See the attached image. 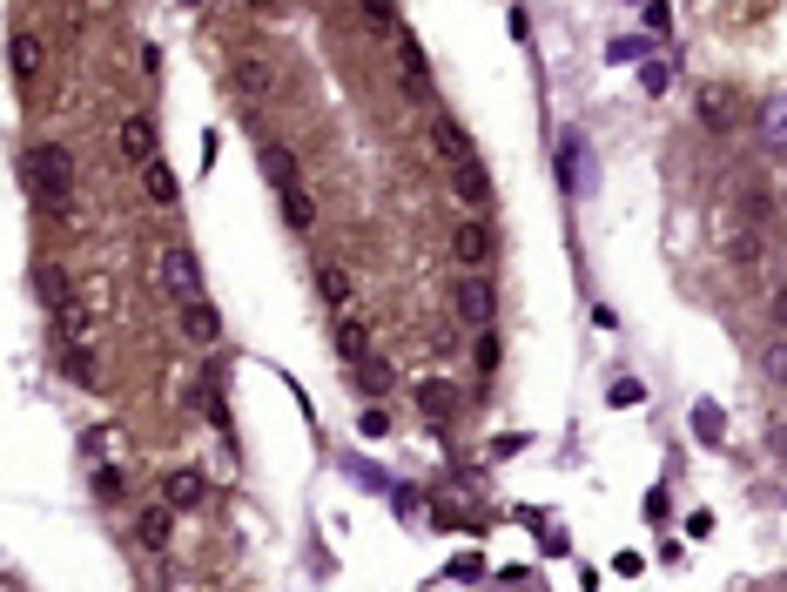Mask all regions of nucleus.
I'll return each mask as SVG.
<instances>
[{
	"label": "nucleus",
	"mask_w": 787,
	"mask_h": 592,
	"mask_svg": "<svg viewBox=\"0 0 787 592\" xmlns=\"http://www.w3.org/2000/svg\"><path fill=\"white\" fill-rule=\"evenodd\" d=\"M55 330H61L74 350H82V343L95 337V303H88V297H68V303H55Z\"/></svg>",
	"instance_id": "nucleus-6"
},
{
	"label": "nucleus",
	"mask_w": 787,
	"mask_h": 592,
	"mask_svg": "<svg viewBox=\"0 0 787 592\" xmlns=\"http://www.w3.org/2000/svg\"><path fill=\"white\" fill-rule=\"evenodd\" d=\"M479 371H498V337L479 330Z\"/></svg>",
	"instance_id": "nucleus-22"
},
{
	"label": "nucleus",
	"mask_w": 787,
	"mask_h": 592,
	"mask_svg": "<svg viewBox=\"0 0 787 592\" xmlns=\"http://www.w3.org/2000/svg\"><path fill=\"white\" fill-rule=\"evenodd\" d=\"M451 189H458V203H464V209H485V195H492V182H485V169H479V162L451 169Z\"/></svg>",
	"instance_id": "nucleus-15"
},
{
	"label": "nucleus",
	"mask_w": 787,
	"mask_h": 592,
	"mask_svg": "<svg viewBox=\"0 0 787 592\" xmlns=\"http://www.w3.org/2000/svg\"><path fill=\"white\" fill-rule=\"evenodd\" d=\"M155 283H162V297H175V303H203V263H195V250L169 243L155 256Z\"/></svg>",
	"instance_id": "nucleus-3"
},
{
	"label": "nucleus",
	"mask_w": 787,
	"mask_h": 592,
	"mask_svg": "<svg viewBox=\"0 0 787 592\" xmlns=\"http://www.w3.org/2000/svg\"><path fill=\"white\" fill-rule=\"evenodd\" d=\"M122 155H129V162H155V122H148V114H129V122H122Z\"/></svg>",
	"instance_id": "nucleus-12"
},
{
	"label": "nucleus",
	"mask_w": 787,
	"mask_h": 592,
	"mask_svg": "<svg viewBox=\"0 0 787 592\" xmlns=\"http://www.w3.org/2000/svg\"><path fill=\"white\" fill-rule=\"evenodd\" d=\"M8 61H14V82H34V74H41V41H34L27 27H14V41H8Z\"/></svg>",
	"instance_id": "nucleus-14"
},
{
	"label": "nucleus",
	"mask_w": 787,
	"mask_h": 592,
	"mask_svg": "<svg viewBox=\"0 0 787 592\" xmlns=\"http://www.w3.org/2000/svg\"><path fill=\"white\" fill-rule=\"evenodd\" d=\"M27 189H34V203H41V209L68 216V209H74V203H68V189H74V155H68L61 142L27 148Z\"/></svg>",
	"instance_id": "nucleus-2"
},
{
	"label": "nucleus",
	"mask_w": 787,
	"mask_h": 592,
	"mask_svg": "<svg viewBox=\"0 0 787 592\" xmlns=\"http://www.w3.org/2000/svg\"><path fill=\"white\" fill-rule=\"evenodd\" d=\"M774 324L787 330V290H774Z\"/></svg>",
	"instance_id": "nucleus-27"
},
{
	"label": "nucleus",
	"mask_w": 787,
	"mask_h": 592,
	"mask_svg": "<svg viewBox=\"0 0 787 592\" xmlns=\"http://www.w3.org/2000/svg\"><path fill=\"white\" fill-rule=\"evenodd\" d=\"M203 498H209L203 471H169V479H162V505H175V511H195Z\"/></svg>",
	"instance_id": "nucleus-8"
},
{
	"label": "nucleus",
	"mask_w": 787,
	"mask_h": 592,
	"mask_svg": "<svg viewBox=\"0 0 787 592\" xmlns=\"http://www.w3.org/2000/svg\"><path fill=\"white\" fill-rule=\"evenodd\" d=\"M417 404H424L431 418H451V404H458V398H451V384H417Z\"/></svg>",
	"instance_id": "nucleus-19"
},
{
	"label": "nucleus",
	"mask_w": 787,
	"mask_h": 592,
	"mask_svg": "<svg viewBox=\"0 0 787 592\" xmlns=\"http://www.w3.org/2000/svg\"><path fill=\"white\" fill-rule=\"evenodd\" d=\"M431 142H438V155L451 169H464L471 162V135H464V122H451V114H438V129H431Z\"/></svg>",
	"instance_id": "nucleus-11"
},
{
	"label": "nucleus",
	"mask_w": 787,
	"mask_h": 592,
	"mask_svg": "<svg viewBox=\"0 0 787 592\" xmlns=\"http://www.w3.org/2000/svg\"><path fill=\"white\" fill-rule=\"evenodd\" d=\"M734 263H761V235H740V243H734Z\"/></svg>",
	"instance_id": "nucleus-25"
},
{
	"label": "nucleus",
	"mask_w": 787,
	"mask_h": 592,
	"mask_svg": "<svg viewBox=\"0 0 787 592\" xmlns=\"http://www.w3.org/2000/svg\"><path fill=\"white\" fill-rule=\"evenodd\" d=\"M68 377H74V384H95V364L82 358V350H68Z\"/></svg>",
	"instance_id": "nucleus-23"
},
{
	"label": "nucleus",
	"mask_w": 787,
	"mask_h": 592,
	"mask_svg": "<svg viewBox=\"0 0 787 592\" xmlns=\"http://www.w3.org/2000/svg\"><path fill=\"white\" fill-rule=\"evenodd\" d=\"M169 532H175V505H148L142 519H135V539H142V545H155V552L169 545Z\"/></svg>",
	"instance_id": "nucleus-13"
},
{
	"label": "nucleus",
	"mask_w": 787,
	"mask_h": 592,
	"mask_svg": "<svg viewBox=\"0 0 787 592\" xmlns=\"http://www.w3.org/2000/svg\"><path fill=\"white\" fill-rule=\"evenodd\" d=\"M142 189H148V203H162V209H169L175 195H182V189H175V176H169V162H162V155H155V162H142Z\"/></svg>",
	"instance_id": "nucleus-16"
},
{
	"label": "nucleus",
	"mask_w": 787,
	"mask_h": 592,
	"mask_svg": "<svg viewBox=\"0 0 787 592\" xmlns=\"http://www.w3.org/2000/svg\"><path fill=\"white\" fill-rule=\"evenodd\" d=\"M182 337H189V343H216V337H222V317H216L209 297H203V303H182Z\"/></svg>",
	"instance_id": "nucleus-9"
},
{
	"label": "nucleus",
	"mask_w": 787,
	"mask_h": 592,
	"mask_svg": "<svg viewBox=\"0 0 787 592\" xmlns=\"http://www.w3.org/2000/svg\"><path fill=\"white\" fill-rule=\"evenodd\" d=\"M358 384H364L371 398H377V390L390 384V364H384V358H364V364H358Z\"/></svg>",
	"instance_id": "nucleus-21"
},
{
	"label": "nucleus",
	"mask_w": 787,
	"mask_h": 592,
	"mask_svg": "<svg viewBox=\"0 0 787 592\" xmlns=\"http://www.w3.org/2000/svg\"><path fill=\"white\" fill-rule=\"evenodd\" d=\"M451 256H458L464 269H485V263H492V235H485V222H458Z\"/></svg>",
	"instance_id": "nucleus-7"
},
{
	"label": "nucleus",
	"mask_w": 787,
	"mask_h": 592,
	"mask_svg": "<svg viewBox=\"0 0 787 592\" xmlns=\"http://www.w3.org/2000/svg\"><path fill=\"white\" fill-rule=\"evenodd\" d=\"M451 310H458V324H471V330H492V317H498V297H492V283H485V269H464V283L451 290Z\"/></svg>",
	"instance_id": "nucleus-4"
},
{
	"label": "nucleus",
	"mask_w": 787,
	"mask_h": 592,
	"mask_svg": "<svg viewBox=\"0 0 787 592\" xmlns=\"http://www.w3.org/2000/svg\"><path fill=\"white\" fill-rule=\"evenodd\" d=\"M34 283H41V297H48V303H68V297H74L61 263H41V269H34Z\"/></svg>",
	"instance_id": "nucleus-18"
},
{
	"label": "nucleus",
	"mask_w": 787,
	"mask_h": 592,
	"mask_svg": "<svg viewBox=\"0 0 787 592\" xmlns=\"http://www.w3.org/2000/svg\"><path fill=\"white\" fill-rule=\"evenodd\" d=\"M95 492H101V498H122V479H114V471L101 464V471H95Z\"/></svg>",
	"instance_id": "nucleus-26"
},
{
	"label": "nucleus",
	"mask_w": 787,
	"mask_h": 592,
	"mask_svg": "<svg viewBox=\"0 0 787 592\" xmlns=\"http://www.w3.org/2000/svg\"><path fill=\"white\" fill-rule=\"evenodd\" d=\"M256 162H263L269 182H277V195H283V222H290V229H310V222H317V209H310V182H303V162H296L283 142H256Z\"/></svg>",
	"instance_id": "nucleus-1"
},
{
	"label": "nucleus",
	"mask_w": 787,
	"mask_h": 592,
	"mask_svg": "<svg viewBox=\"0 0 787 592\" xmlns=\"http://www.w3.org/2000/svg\"><path fill=\"white\" fill-rule=\"evenodd\" d=\"M317 290H324L330 310H350V303H358V276H350L343 263H324V269H317Z\"/></svg>",
	"instance_id": "nucleus-10"
},
{
	"label": "nucleus",
	"mask_w": 787,
	"mask_h": 592,
	"mask_svg": "<svg viewBox=\"0 0 787 592\" xmlns=\"http://www.w3.org/2000/svg\"><path fill=\"white\" fill-rule=\"evenodd\" d=\"M693 114H700L706 135H734V129H740V95H734L727 82H706V88L693 95Z\"/></svg>",
	"instance_id": "nucleus-5"
},
{
	"label": "nucleus",
	"mask_w": 787,
	"mask_h": 592,
	"mask_svg": "<svg viewBox=\"0 0 787 592\" xmlns=\"http://www.w3.org/2000/svg\"><path fill=\"white\" fill-rule=\"evenodd\" d=\"M761 371H767V377H774V384L787 390V337H774V343H767V358H761Z\"/></svg>",
	"instance_id": "nucleus-20"
},
{
	"label": "nucleus",
	"mask_w": 787,
	"mask_h": 592,
	"mask_svg": "<svg viewBox=\"0 0 787 592\" xmlns=\"http://www.w3.org/2000/svg\"><path fill=\"white\" fill-rule=\"evenodd\" d=\"M358 424H364V438H384V431H390V418H384V411H377V404H371V411H364V418H358Z\"/></svg>",
	"instance_id": "nucleus-24"
},
{
	"label": "nucleus",
	"mask_w": 787,
	"mask_h": 592,
	"mask_svg": "<svg viewBox=\"0 0 787 592\" xmlns=\"http://www.w3.org/2000/svg\"><path fill=\"white\" fill-rule=\"evenodd\" d=\"M337 350H343L350 364H364V358H371V337H364L358 317H337Z\"/></svg>",
	"instance_id": "nucleus-17"
}]
</instances>
